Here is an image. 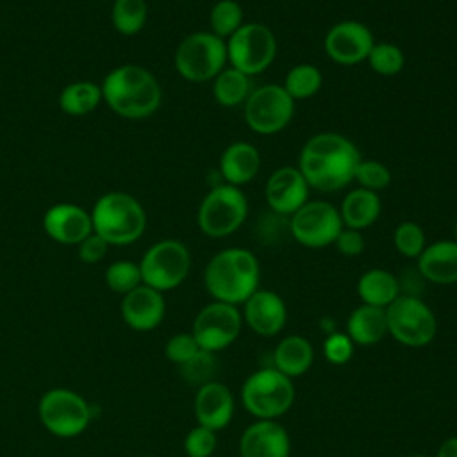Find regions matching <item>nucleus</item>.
<instances>
[{"mask_svg": "<svg viewBox=\"0 0 457 457\" xmlns=\"http://www.w3.org/2000/svg\"><path fill=\"white\" fill-rule=\"evenodd\" d=\"M436 457H457V436L445 439L437 450Z\"/></svg>", "mask_w": 457, "mask_h": 457, "instance_id": "43", "label": "nucleus"}, {"mask_svg": "<svg viewBox=\"0 0 457 457\" xmlns=\"http://www.w3.org/2000/svg\"><path fill=\"white\" fill-rule=\"evenodd\" d=\"M353 343L348 337L346 332H332L325 337L323 341V355L325 359L334 364V366H341L346 364L352 355H353Z\"/></svg>", "mask_w": 457, "mask_h": 457, "instance_id": "40", "label": "nucleus"}, {"mask_svg": "<svg viewBox=\"0 0 457 457\" xmlns=\"http://www.w3.org/2000/svg\"><path fill=\"white\" fill-rule=\"evenodd\" d=\"M111 2H112V0H111Z\"/></svg>", "mask_w": 457, "mask_h": 457, "instance_id": "48", "label": "nucleus"}, {"mask_svg": "<svg viewBox=\"0 0 457 457\" xmlns=\"http://www.w3.org/2000/svg\"><path fill=\"white\" fill-rule=\"evenodd\" d=\"M346 334L353 345L373 346L387 334L386 309L361 303L346 320Z\"/></svg>", "mask_w": 457, "mask_h": 457, "instance_id": "26", "label": "nucleus"}, {"mask_svg": "<svg viewBox=\"0 0 457 457\" xmlns=\"http://www.w3.org/2000/svg\"><path fill=\"white\" fill-rule=\"evenodd\" d=\"M228 64L248 77L266 71L277 57V37L259 21H245L227 41Z\"/></svg>", "mask_w": 457, "mask_h": 457, "instance_id": "10", "label": "nucleus"}, {"mask_svg": "<svg viewBox=\"0 0 457 457\" xmlns=\"http://www.w3.org/2000/svg\"><path fill=\"white\" fill-rule=\"evenodd\" d=\"M250 79L252 77L245 75L243 71L227 66L212 80V96L216 104L221 107L243 105L253 89Z\"/></svg>", "mask_w": 457, "mask_h": 457, "instance_id": "29", "label": "nucleus"}, {"mask_svg": "<svg viewBox=\"0 0 457 457\" xmlns=\"http://www.w3.org/2000/svg\"><path fill=\"white\" fill-rule=\"evenodd\" d=\"M409 457H430V455H409Z\"/></svg>", "mask_w": 457, "mask_h": 457, "instance_id": "46", "label": "nucleus"}, {"mask_svg": "<svg viewBox=\"0 0 457 457\" xmlns=\"http://www.w3.org/2000/svg\"><path fill=\"white\" fill-rule=\"evenodd\" d=\"M341 228L339 209L327 200H307L289 220L293 239L305 248L334 245Z\"/></svg>", "mask_w": 457, "mask_h": 457, "instance_id": "13", "label": "nucleus"}, {"mask_svg": "<svg viewBox=\"0 0 457 457\" xmlns=\"http://www.w3.org/2000/svg\"><path fill=\"white\" fill-rule=\"evenodd\" d=\"M216 432L202 425L193 427L184 437V452L187 457H211L216 450Z\"/></svg>", "mask_w": 457, "mask_h": 457, "instance_id": "38", "label": "nucleus"}, {"mask_svg": "<svg viewBox=\"0 0 457 457\" xmlns=\"http://www.w3.org/2000/svg\"><path fill=\"white\" fill-rule=\"evenodd\" d=\"M243 323L262 337L277 336L287 321V307L284 298L271 289H257L243 303Z\"/></svg>", "mask_w": 457, "mask_h": 457, "instance_id": "17", "label": "nucleus"}, {"mask_svg": "<svg viewBox=\"0 0 457 457\" xmlns=\"http://www.w3.org/2000/svg\"><path fill=\"white\" fill-rule=\"evenodd\" d=\"M245 23V12L237 0H218L209 11V30L221 37L228 39L241 25Z\"/></svg>", "mask_w": 457, "mask_h": 457, "instance_id": "32", "label": "nucleus"}, {"mask_svg": "<svg viewBox=\"0 0 457 457\" xmlns=\"http://www.w3.org/2000/svg\"><path fill=\"white\" fill-rule=\"evenodd\" d=\"M293 378L273 366L259 368L241 386L243 407L255 420H278L295 402Z\"/></svg>", "mask_w": 457, "mask_h": 457, "instance_id": "6", "label": "nucleus"}, {"mask_svg": "<svg viewBox=\"0 0 457 457\" xmlns=\"http://www.w3.org/2000/svg\"><path fill=\"white\" fill-rule=\"evenodd\" d=\"M146 0H112L111 21L121 36H136L146 23Z\"/></svg>", "mask_w": 457, "mask_h": 457, "instance_id": "31", "label": "nucleus"}, {"mask_svg": "<svg viewBox=\"0 0 457 457\" xmlns=\"http://www.w3.org/2000/svg\"><path fill=\"white\" fill-rule=\"evenodd\" d=\"M323 86V73L318 66L309 62H300L293 66L286 77L282 87L286 93L296 102V100H307L312 98Z\"/></svg>", "mask_w": 457, "mask_h": 457, "instance_id": "30", "label": "nucleus"}, {"mask_svg": "<svg viewBox=\"0 0 457 457\" xmlns=\"http://www.w3.org/2000/svg\"><path fill=\"white\" fill-rule=\"evenodd\" d=\"M337 209H339L343 227L366 230L378 220L382 212V200L378 193L355 187L345 195Z\"/></svg>", "mask_w": 457, "mask_h": 457, "instance_id": "24", "label": "nucleus"}, {"mask_svg": "<svg viewBox=\"0 0 457 457\" xmlns=\"http://www.w3.org/2000/svg\"><path fill=\"white\" fill-rule=\"evenodd\" d=\"M105 284L112 293H118L121 296L130 293L143 284L139 264L127 259L111 262L105 270Z\"/></svg>", "mask_w": 457, "mask_h": 457, "instance_id": "34", "label": "nucleus"}, {"mask_svg": "<svg viewBox=\"0 0 457 457\" xmlns=\"http://www.w3.org/2000/svg\"><path fill=\"white\" fill-rule=\"evenodd\" d=\"M243 316L237 305L216 302L204 305L193 320V337L204 352H221L228 348L241 334Z\"/></svg>", "mask_w": 457, "mask_h": 457, "instance_id": "14", "label": "nucleus"}, {"mask_svg": "<svg viewBox=\"0 0 457 457\" xmlns=\"http://www.w3.org/2000/svg\"><path fill=\"white\" fill-rule=\"evenodd\" d=\"M234 405L232 391L225 384L218 380L202 384L198 386L193 402L196 423L214 432L223 430L232 421Z\"/></svg>", "mask_w": 457, "mask_h": 457, "instance_id": "21", "label": "nucleus"}, {"mask_svg": "<svg viewBox=\"0 0 457 457\" xmlns=\"http://www.w3.org/2000/svg\"><path fill=\"white\" fill-rule=\"evenodd\" d=\"M373 45V32L357 20L337 21L327 30L323 39L328 59L341 66H355L366 61Z\"/></svg>", "mask_w": 457, "mask_h": 457, "instance_id": "15", "label": "nucleus"}, {"mask_svg": "<svg viewBox=\"0 0 457 457\" xmlns=\"http://www.w3.org/2000/svg\"><path fill=\"white\" fill-rule=\"evenodd\" d=\"M334 246L345 257H357V255H361L364 252L366 239L362 236V230L343 227L339 236L334 241Z\"/></svg>", "mask_w": 457, "mask_h": 457, "instance_id": "42", "label": "nucleus"}, {"mask_svg": "<svg viewBox=\"0 0 457 457\" xmlns=\"http://www.w3.org/2000/svg\"><path fill=\"white\" fill-rule=\"evenodd\" d=\"M289 434L277 420H255L241 434V457H289Z\"/></svg>", "mask_w": 457, "mask_h": 457, "instance_id": "20", "label": "nucleus"}, {"mask_svg": "<svg viewBox=\"0 0 457 457\" xmlns=\"http://www.w3.org/2000/svg\"><path fill=\"white\" fill-rule=\"evenodd\" d=\"M453 241L457 243V221H455V225H453Z\"/></svg>", "mask_w": 457, "mask_h": 457, "instance_id": "45", "label": "nucleus"}, {"mask_svg": "<svg viewBox=\"0 0 457 457\" xmlns=\"http://www.w3.org/2000/svg\"><path fill=\"white\" fill-rule=\"evenodd\" d=\"M100 87L109 109L127 120L148 118L162 102V89L155 75L134 62L112 68L104 77Z\"/></svg>", "mask_w": 457, "mask_h": 457, "instance_id": "2", "label": "nucleus"}, {"mask_svg": "<svg viewBox=\"0 0 457 457\" xmlns=\"http://www.w3.org/2000/svg\"><path fill=\"white\" fill-rule=\"evenodd\" d=\"M391 180H393L391 170L377 159H361L353 175V182H357V187H362L373 193L386 189L391 184Z\"/></svg>", "mask_w": 457, "mask_h": 457, "instance_id": "36", "label": "nucleus"}, {"mask_svg": "<svg viewBox=\"0 0 457 457\" xmlns=\"http://www.w3.org/2000/svg\"><path fill=\"white\" fill-rule=\"evenodd\" d=\"M261 264L253 252L230 246L211 257L204 270V286L216 302L243 305L259 289Z\"/></svg>", "mask_w": 457, "mask_h": 457, "instance_id": "3", "label": "nucleus"}, {"mask_svg": "<svg viewBox=\"0 0 457 457\" xmlns=\"http://www.w3.org/2000/svg\"><path fill=\"white\" fill-rule=\"evenodd\" d=\"M416 261L425 280L437 286L457 284V243L453 239L427 245Z\"/></svg>", "mask_w": 457, "mask_h": 457, "instance_id": "22", "label": "nucleus"}, {"mask_svg": "<svg viewBox=\"0 0 457 457\" xmlns=\"http://www.w3.org/2000/svg\"><path fill=\"white\" fill-rule=\"evenodd\" d=\"M93 232L109 245L136 243L146 228V211L141 202L125 191L104 193L91 209Z\"/></svg>", "mask_w": 457, "mask_h": 457, "instance_id": "4", "label": "nucleus"}, {"mask_svg": "<svg viewBox=\"0 0 457 457\" xmlns=\"http://www.w3.org/2000/svg\"><path fill=\"white\" fill-rule=\"evenodd\" d=\"M320 327L327 332V336L332 334V332H336V323H334L330 318H323V320L320 321Z\"/></svg>", "mask_w": 457, "mask_h": 457, "instance_id": "44", "label": "nucleus"}, {"mask_svg": "<svg viewBox=\"0 0 457 457\" xmlns=\"http://www.w3.org/2000/svg\"><path fill=\"white\" fill-rule=\"evenodd\" d=\"M362 155L353 141L337 132H318L300 150L298 170L311 189L334 193L353 182Z\"/></svg>", "mask_w": 457, "mask_h": 457, "instance_id": "1", "label": "nucleus"}, {"mask_svg": "<svg viewBox=\"0 0 457 457\" xmlns=\"http://www.w3.org/2000/svg\"><path fill=\"white\" fill-rule=\"evenodd\" d=\"M102 98L100 84L93 80H75L62 87L59 93V107L70 116H84L93 112Z\"/></svg>", "mask_w": 457, "mask_h": 457, "instance_id": "28", "label": "nucleus"}, {"mask_svg": "<svg viewBox=\"0 0 457 457\" xmlns=\"http://www.w3.org/2000/svg\"><path fill=\"white\" fill-rule=\"evenodd\" d=\"M366 61L377 75L393 77V75H398L403 70L405 54L398 45L389 43V41H382V43L373 45Z\"/></svg>", "mask_w": 457, "mask_h": 457, "instance_id": "33", "label": "nucleus"}, {"mask_svg": "<svg viewBox=\"0 0 457 457\" xmlns=\"http://www.w3.org/2000/svg\"><path fill=\"white\" fill-rule=\"evenodd\" d=\"M261 170V154L255 145L248 141L230 143L220 157V175L225 184L241 187L252 182Z\"/></svg>", "mask_w": 457, "mask_h": 457, "instance_id": "23", "label": "nucleus"}, {"mask_svg": "<svg viewBox=\"0 0 457 457\" xmlns=\"http://www.w3.org/2000/svg\"><path fill=\"white\" fill-rule=\"evenodd\" d=\"M309 189L296 166H280L268 177L264 198L275 214L291 216L309 200Z\"/></svg>", "mask_w": 457, "mask_h": 457, "instance_id": "16", "label": "nucleus"}, {"mask_svg": "<svg viewBox=\"0 0 457 457\" xmlns=\"http://www.w3.org/2000/svg\"><path fill=\"white\" fill-rule=\"evenodd\" d=\"M143 284L164 293L179 287L189 275L191 253L179 239L154 243L137 262Z\"/></svg>", "mask_w": 457, "mask_h": 457, "instance_id": "11", "label": "nucleus"}, {"mask_svg": "<svg viewBox=\"0 0 457 457\" xmlns=\"http://www.w3.org/2000/svg\"><path fill=\"white\" fill-rule=\"evenodd\" d=\"M295 104L282 84H264L252 89L243 104V118L246 127L255 134L271 136L291 123Z\"/></svg>", "mask_w": 457, "mask_h": 457, "instance_id": "12", "label": "nucleus"}, {"mask_svg": "<svg viewBox=\"0 0 457 457\" xmlns=\"http://www.w3.org/2000/svg\"><path fill=\"white\" fill-rule=\"evenodd\" d=\"M387 334L403 346L423 348L430 345L437 334V320L434 311L414 295H400L386 307Z\"/></svg>", "mask_w": 457, "mask_h": 457, "instance_id": "9", "label": "nucleus"}, {"mask_svg": "<svg viewBox=\"0 0 457 457\" xmlns=\"http://www.w3.org/2000/svg\"><path fill=\"white\" fill-rule=\"evenodd\" d=\"M179 368H180V375L186 382L202 386V384H207L212 380V375L216 371V359H214V353L200 350L193 359H189L187 362H184Z\"/></svg>", "mask_w": 457, "mask_h": 457, "instance_id": "37", "label": "nucleus"}, {"mask_svg": "<svg viewBox=\"0 0 457 457\" xmlns=\"http://www.w3.org/2000/svg\"><path fill=\"white\" fill-rule=\"evenodd\" d=\"M393 245L402 257L418 259L423 248L427 246L423 227L411 220L398 223L393 232Z\"/></svg>", "mask_w": 457, "mask_h": 457, "instance_id": "35", "label": "nucleus"}, {"mask_svg": "<svg viewBox=\"0 0 457 457\" xmlns=\"http://www.w3.org/2000/svg\"><path fill=\"white\" fill-rule=\"evenodd\" d=\"M248 216V200L241 187L214 186L200 202L196 223L202 234L212 239L227 237L241 228Z\"/></svg>", "mask_w": 457, "mask_h": 457, "instance_id": "7", "label": "nucleus"}, {"mask_svg": "<svg viewBox=\"0 0 457 457\" xmlns=\"http://www.w3.org/2000/svg\"><path fill=\"white\" fill-rule=\"evenodd\" d=\"M357 295L362 303L386 309L402 295V291L398 278L391 271L384 268H371L359 277Z\"/></svg>", "mask_w": 457, "mask_h": 457, "instance_id": "27", "label": "nucleus"}, {"mask_svg": "<svg viewBox=\"0 0 457 457\" xmlns=\"http://www.w3.org/2000/svg\"><path fill=\"white\" fill-rule=\"evenodd\" d=\"M227 43L211 30H196L180 39L173 54L177 73L195 84L209 82L227 68Z\"/></svg>", "mask_w": 457, "mask_h": 457, "instance_id": "5", "label": "nucleus"}, {"mask_svg": "<svg viewBox=\"0 0 457 457\" xmlns=\"http://www.w3.org/2000/svg\"><path fill=\"white\" fill-rule=\"evenodd\" d=\"M43 228L50 239L61 245H79L93 234L91 212L77 204L59 202L45 211Z\"/></svg>", "mask_w": 457, "mask_h": 457, "instance_id": "19", "label": "nucleus"}, {"mask_svg": "<svg viewBox=\"0 0 457 457\" xmlns=\"http://www.w3.org/2000/svg\"><path fill=\"white\" fill-rule=\"evenodd\" d=\"M109 246L111 245L104 237L93 232L77 245V255L84 264H96L107 255Z\"/></svg>", "mask_w": 457, "mask_h": 457, "instance_id": "41", "label": "nucleus"}, {"mask_svg": "<svg viewBox=\"0 0 457 457\" xmlns=\"http://www.w3.org/2000/svg\"><path fill=\"white\" fill-rule=\"evenodd\" d=\"M200 352V346L191 332H179L173 334L164 346V355L170 362L182 366L189 359H193Z\"/></svg>", "mask_w": 457, "mask_h": 457, "instance_id": "39", "label": "nucleus"}, {"mask_svg": "<svg viewBox=\"0 0 457 457\" xmlns=\"http://www.w3.org/2000/svg\"><path fill=\"white\" fill-rule=\"evenodd\" d=\"M273 368L289 378L302 377L309 371L314 361V348L311 341L300 334L282 337L273 350Z\"/></svg>", "mask_w": 457, "mask_h": 457, "instance_id": "25", "label": "nucleus"}, {"mask_svg": "<svg viewBox=\"0 0 457 457\" xmlns=\"http://www.w3.org/2000/svg\"><path fill=\"white\" fill-rule=\"evenodd\" d=\"M120 314L129 328L136 332H150L162 323L166 302L161 291L141 284L121 296Z\"/></svg>", "mask_w": 457, "mask_h": 457, "instance_id": "18", "label": "nucleus"}, {"mask_svg": "<svg viewBox=\"0 0 457 457\" xmlns=\"http://www.w3.org/2000/svg\"><path fill=\"white\" fill-rule=\"evenodd\" d=\"M37 416L52 436L68 439L80 436L89 427L93 411L82 395L68 387H54L39 398Z\"/></svg>", "mask_w": 457, "mask_h": 457, "instance_id": "8", "label": "nucleus"}, {"mask_svg": "<svg viewBox=\"0 0 457 457\" xmlns=\"http://www.w3.org/2000/svg\"><path fill=\"white\" fill-rule=\"evenodd\" d=\"M141 457H154V455H141Z\"/></svg>", "mask_w": 457, "mask_h": 457, "instance_id": "47", "label": "nucleus"}]
</instances>
